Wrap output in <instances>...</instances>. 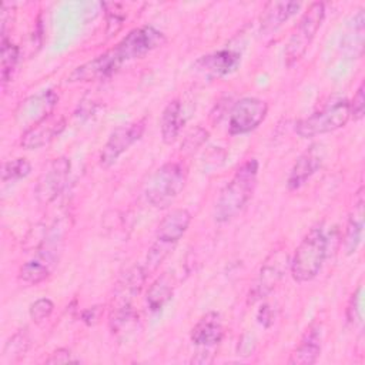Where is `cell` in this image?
Here are the masks:
<instances>
[{
	"mask_svg": "<svg viewBox=\"0 0 365 365\" xmlns=\"http://www.w3.org/2000/svg\"><path fill=\"white\" fill-rule=\"evenodd\" d=\"M66 127V120L63 115H57L54 113L48 114L43 120L34 123L21 134L20 145L26 150H36L51 140H54Z\"/></svg>",
	"mask_w": 365,
	"mask_h": 365,
	"instance_id": "obj_13",
	"label": "cell"
},
{
	"mask_svg": "<svg viewBox=\"0 0 365 365\" xmlns=\"http://www.w3.org/2000/svg\"><path fill=\"white\" fill-rule=\"evenodd\" d=\"M57 100H58V96L53 90H46L43 93L29 97L17 108V113H16L17 121L21 124H29V127L33 125L34 123L43 120L44 117L53 113V108L57 104Z\"/></svg>",
	"mask_w": 365,
	"mask_h": 365,
	"instance_id": "obj_15",
	"label": "cell"
},
{
	"mask_svg": "<svg viewBox=\"0 0 365 365\" xmlns=\"http://www.w3.org/2000/svg\"><path fill=\"white\" fill-rule=\"evenodd\" d=\"M71 361H77L71 356V352L68 349H57L51 354V356L47 359V364H63V362H71Z\"/></svg>",
	"mask_w": 365,
	"mask_h": 365,
	"instance_id": "obj_32",
	"label": "cell"
},
{
	"mask_svg": "<svg viewBox=\"0 0 365 365\" xmlns=\"http://www.w3.org/2000/svg\"><path fill=\"white\" fill-rule=\"evenodd\" d=\"M57 262L58 250L50 245L43 247L19 268V279L27 284H38L51 275Z\"/></svg>",
	"mask_w": 365,
	"mask_h": 365,
	"instance_id": "obj_14",
	"label": "cell"
},
{
	"mask_svg": "<svg viewBox=\"0 0 365 365\" xmlns=\"http://www.w3.org/2000/svg\"><path fill=\"white\" fill-rule=\"evenodd\" d=\"M187 182V171L180 163L161 165L145 184V198L155 208L170 207Z\"/></svg>",
	"mask_w": 365,
	"mask_h": 365,
	"instance_id": "obj_3",
	"label": "cell"
},
{
	"mask_svg": "<svg viewBox=\"0 0 365 365\" xmlns=\"http://www.w3.org/2000/svg\"><path fill=\"white\" fill-rule=\"evenodd\" d=\"M325 158V148L322 144L317 143L309 145L294 163L288 178L287 187L288 190L294 191L301 188L322 165Z\"/></svg>",
	"mask_w": 365,
	"mask_h": 365,
	"instance_id": "obj_12",
	"label": "cell"
},
{
	"mask_svg": "<svg viewBox=\"0 0 365 365\" xmlns=\"http://www.w3.org/2000/svg\"><path fill=\"white\" fill-rule=\"evenodd\" d=\"M364 188L361 187L356 194V201L354 202V208L349 212L346 227H345V235H344V250L346 255L354 254L361 241H362V232H364Z\"/></svg>",
	"mask_w": 365,
	"mask_h": 365,
	"instance_id": "obj_17",
	"label": "cell"
},
{
	"mask_svg": "<svg viewBox=\"0 0 365 365\" xmlns=\"http://www.w3.org/2000/svg\"><path fill=\"white\" fill-rule=\"evenodd\" d=\"M349 110H351V117L354 120H361L365 113V86L361 83L358 87L352 101L349 103Z\"/></svg>",
	"mask_w": 365,
	"mask_h": 365,
	"instance_id": "obj_30",
	"label": "cell"
},
{
	"mask_svg": "<svg viewBox=\"0 0 365 365\" xmlns=\"http://www.w3.org/2000/svg\"><path fill=\"white\" fill-rule=\"evenodd\" d=\"M364 34H365V16L364 9H359L352 21L348 26V30L344 36V48L354 56V58H359L364 53Z\"/></svg>",
	"mask_w": 365,
	"mask_h": 365,
	"instance_id": "obj_24",
	"label": "cell"
},
{
	"mask_svg": "<svg viewBox=\"0 0 365 365\" xmlns=\"http://www.w3.org/2000/svg\"><path fill=\"white\" fill-rule=\"evenodd\" d=\"M29 335L26 332V329L23 331H19L17 334H14L7 342H6V346H4V356H9L11 355V358L14 356H21L24 355V352L27 351L29 348Z\"/></svg>",
	"mask_w": 365,
	"mask_h": 365,
	"instance_id": "obj_27",
	"label": "cell"
},
{
	"mask_svg": "<svg viewBox=\"0 0 365 365\" xmlns=\"http://www.w3.org/2000/svg\"><path fill=\"white\" fill-rule=\"evenodd\" d=\"M258 321L264 324L265 327H269L272 322V312L268 305H262L261 309L258 311Z\"/></svg>",
	"mask_w": 365,
	"mask_h": 365,
	"instance_id": "obj_33",
	"label": "cell"
},
{
	"mask_svg": "<svg viewBox=\"0 0 365 365\" xmlns=\"http://www.w3.org/2000/svg\"><path fill=\"white\" fill-rule=\"evenodd\" d=\"M145 117L135 120L133 123L117 127L108 137L100 153V164L103 167H110L118 157L125 153L135 141H138L145 130Z\"/></svg>",
	"mask_w": 365,
	"mask_h": 365,
	"instance_id": "obj_8",
	"label": "cell"
},
{
	"mask_svg": "<svg viewBox=\"0 0 365 365\" xmlns=\"http://www.w3.org/2000/svg\"><path fill=\"white\" fill-rule=\"evenodd\" d=\"M31 171V164L26 158H14L3 163L1 181H16L27 177Z\"/></svg>",
	"mask_w": 365,
	"mask_h": 365,
	"instance_id": "obj_26",
	"label": "cell"
},
{
	"mask_svg": "<svg viewBox=\"0 0 365 365\" xmlns=\"http://www.w3.org/2000/svg\"><path fill=\"white\" fill-rule=\"evenodd\" d=\"M70 160L67 157H58L51 160L37 178L34 188L36 198L41 204L53 201L64 188L70 174Z\"/></svg>",
	"mask_w": 365,
	"mask_h": 365,
	"instance_id": "obj_9",
	"label": "cell"
},
{
	"mask_svg": "<svg viewBox=\"0 0 365 365\" xmlns=\"http://www.w3.org/2000/svg\"><path fill=\"white\" fill-rule=\"evenodd\" d=\"M174 292V278L170 272H164L157 277L147 291V305L150 311L158 312L173 297Z\"/></svg>",
	"mask_w": 365,
	"mask_h": 365,
	"instance_id": "obj_23",
	"label": "cell"
},
{
	"mask_svg": "<svg viewBox=\"0 0 365 365\" xmlns=\"http://www.w3.org/2000/svg\"><path fill=\"white\" fill-rule=\"evenodd\" d=\"M182 124H184L182 106L178 98H174L165 106V108L163 110V114H161L160 128H161L163 143L173 144L177 140Z\"/></svg>",
	"mask_w": 365,
	"mask_h": 365,
	"instance_id": "obj_22",
	"label": "cell"
},
{
	"mask_svg": "<svg viewBox=\"0 0 365 365\" xmlns=\"http://www.w3.org/2000/svg\"><path fill=\"white\" fill-rule=\"evenodd\" d=\"M258 161L247 160L234 174L231 181L221 190L215 202L214 217L218 222H227L234 218L251 200L257 185Z\"/></svg>",
	"mask_w": 365,
	"mask_h": 365,
	"instance_id": "obj_1",
	"label": "cell"
},
{
	"mask_svg": "<svg viewBox=\"0 0 365 365\" xmlns=\"http://www.w3.org/2000/svg\"><path fill=\"white\" fill-rule=\"evenodd\" d=\"M346 318L351 324H362V287H358L351 295L346 308Z\"/></svg>",
	"mask_w": 365,
	"mask_h": 365,
	"instance_id": "obj_29",
	"label": "cell"
},
{
	"mask_svg": "<svg viewBox=\"0 0 365 365\" xmlns=\"http://www.w3.org/2000/svg\"><path fill=\"white\" fill-rule=\"evenodd\" d=\"M54 309V304L51 299L48 298H38L36 299L30 308H29V314H30V318L36 322V324H40L43 321H46L51 312Z\"/></svg>",
	"mask_w": 365,
	"mask_h": 365,
	"instance_id": "obj_28",
	"label": "cell"
},
{
	"mask_svg": "<svg viewBox=\"0 0 365 365\" xmlns=\"http://www.w3.org/2000/svg\"><path fill=\"white\" fill-rule=\"evenodd\" d=\"M325 17V4L315 1L304 11L285 47V64H295L308 50Z\"/></svg>",
	"mask_w": 365,
	"mask_h": 365,
	"instance_id": "obj_5",
	"label": "cell"
},
{
	"mask_svg": "<svg viewBox=\"0 0 365 365\" xmlns=\"http://www.w3.org/2000/svg\"><path fill=\"white\" fill-rule=\"evenodd\" d=\"M241 61V56L232 50H218L215 53L207 54L197 61V66L205 73L214 76H227L232 73Z\"/></svg>",
	"mask_w": 365,
	"mask_h": 365,
	"instance_id": "obj_20",
	"label": "cell"
},
{
	"mask_svg": "<svg viewBox=\"0 0 365 365\" xmlns=\"http://www.w3.org/2000/svg\"><path fill=\"white\" fill-rule=\"evenodd\" d=\"M114 10L107 11V24H108V34H113L120 30L123 21H124V14L121 11V6L117 3H113Z\"/></svg>",
	"mask_w": 365,
	"mask_h": 365,
	"instance_id": "obj_31",
	"label": "cell"
},
{
	"mask_svg": "<svg viewBox=\"0 0 365 365\" xmlns=\"http://www.w3.org/2000/svg\"><path fill=\"white\" fill-rule=\"evenodd\" d=\"M301 7L298 1H269L265 4L261 17V31L271 33L294 16Z\"/></svg>",
	"mask_w": 365,
	"mask_h": 365,
	"instance_id": "obj_21",
	"label": "cell"
},
{
	"mask_svg": "<svg viewBox=\"0 0 365 365\" xmlns=\"http://www.w3.org/2000/svg\"><path fill=\"white\" fill-rule=\"evenodd\" d=\"M123 61L115 54L114 48L86 61L84 64L76 67L70 76L67 77V81L70 83H84V81H98L110 77L114 74Z\"/></svg>",
	"mask_w": 365,
	"mask_h": 365,
	"instance_id": "obj_11",
	"label": "cell"
},
{
	"mask_svg": "<svg viewBox=\"0 0 365 365\" xmlns=\"http://www.w3.org/2000/svg\"><path fill=\"white\" fill-rule=\"evenodd\" d=\"M165 43V36L153 26H141L128 31L114 47L120 60L128 61L144 57L150 51L161 47Z\"/></svg>",
	"mask_w": 365,
	"mask_h": 365,
	"instance_id": "obj_6",
	"label": "cell"
},
{
	"mask_svg": "<svg viewBox=\"0 0 365 365\" xmlns=\"http://www.w3.org/2000/svg\"><path fill=\"white\" fill-rule=\"evenodd\" d=\"M268 113V104L257 97H244L238 100L231 113L228 121V131L232 135L245 134L257 128Z\"/></svg>",
	"mask_w": 365,
	"mask_h": 365,
	"instance_id": "obj_7",
	"label": "cell"
},
{
	"mask_svg": "<svg viewBox=\"0 0 365 365\" xmlns=\"http://www.w3.org/2000/svg\"><path fill=\"white\" fill-rule=\"evenodd\" d=\"M224 328L218 312H207L191 329V341L200 346H212L221 342Z\"/></svg>",
	"mask_w": 365,
	"mask_h": 365,
	"instance_id": "obj_19",
	"label": "cell"
},
{
	"mask_svg": "<svg viewBox=\"0 0 365 365\" xmlns=\"http://www.w3.org/2000/svg\"><path fill=\"white\" fill-rule=\"evenodd\" d=\"M349 118V101L346 98H338L327 103L321 110L311 115L297 121L295 133L302 138H311L344 127Z\"/></svg>",
	"mask_w": 365,
	"mask_h": 365,
	"instance_id": "obj_4",
	"label": "cell"
},
{
	"mask_svg": "<svg viewBox=\"0 0 365 365\" xmlns=\"http://www.w3.org/2000/svg\"><path fill=\"white\" fill-rule=\"evenodd\" d=\"M321 354V327L312 324L302 335L299 344L292 351L288 364L292 365H311L317 362Z\"/></svg>",
	"mask_w": 365,
	"mask_h": 365,
	"instance_id": "obj_18",
	"label": "cell"
},
{
	"mask_svg": "<svg viewBox=\"0 0 365 365\" xmlns=\"http://www.w3.org/2000/svg\"><path fill=\"white\" fill-rule=\"evenodd\" d=\"M98 312H100L98 307H93V308L84 311L83 312V321H86L87 324H94L97 317H98Z\"/></svg>",
	"mask_w": 365,
	"mask_h": 365,
	"instance_id": "obj_34",
	"label": "cell"
},
{
	"mask_svg": "<svg viewBox=\"0 0 365 365\" xmlns=\"http://www.w3.org/2000/svg\"><path fill=\"white\" fill-rule=\"evenodd\" d=\"M328 240L324 230L312 227L301 240L292 259L289 262L291 275L297 282H308L314 279L327 258Z\"/></svg>",
	"mask_w": 365,
	"mask_h": 365,
	"instance_id": "obj_2",
	"label": "cell"
},
{
	"mask_svg": "<svg viewBox=\"0 0 365 365\" xmlns=\"http://www.w3.org/2000/svg\"><path fill=\"white\" fill-rule=\"evenodd\" d=\"M19 61V47L1 37V81L7 83Z\"/></svg>",
	"mask_w": 365,
	"mask_h": 365,
	"instance_id": "obj_25",
	"label": "cell"
},
{
	"mask_svg": "<svg viewBox=\"0 0 365 365\" xmlns=\"http://www.w3.org/2000/svg\"><path fill=\"white\" fill-rule=\"evenodd\" d=\"M191 224V214L185 208H174L167 212L157 227L155 241L174 247L187 232Z\"/></svg>",
	"mask_w": 365,
	"mask_h": 365,
	"instance_id": "obj_16",
	"label": "cell"
},
{
	"mask_svg": "<svg viewBox=\"0 0 365 365\" xmlns=\"http://www.w3.org/2000/svg\"><path fill=\"white\" fill-rule=\"evenodd\" d=\"M287 252L284 251H278V252H272L267 261L264 262V265L259 269V274L252 285V288L250 289V295H248V302H255L258 299L265 298L275 287L277 284L281 281L284 272H285V267H287Z\"/></svg>",
	"mask_w": 365,
	"mask_h": 365,
	"instance_id": "obj_10",
	"label": "cell"
}]
</instances>
